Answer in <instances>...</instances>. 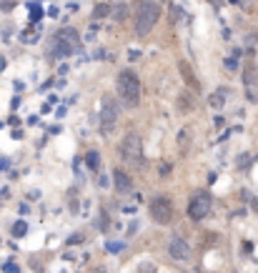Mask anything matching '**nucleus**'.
Segmentation results:
<instances>
[{
  "label": "nucleus",
  "mask_w": 258,
  "mask_h": 273,
  "mask_svg": "<svg viewBox=\"0 0 258 273\" xmlns=\"http://www.w3.org/2000/svg\"><path fill=\"white\" fill-rule=\"evenodd\" d=\"M118 96L128 108H136L140 103V80L133 70H123L118 76Z\"/></svg>",
  "instance_id": "f257e3e1"
},
{
  "label": "nucleus",
  "mask_w": 258,
  "mask_h": 273,
  "mask_svg": "<svg viewBox=\"0 0 258 273\" xmlns=\"http://www.w3.org/2000/svg\"><path fill=\"white\" fill-rule=\"evenodd\" d=\"M158 18H160V8L156 3L145 0L138 8V13H136V33H138V35H148V33L156 28Z\"/></svg>",
  "instance_id": "f03ea898"
},
{
  "label": "nucleus",
  "mask_w": 258,
  "mask_h": 273,
  "mask_svg": "<svg viewBox=\"0 0 258 273\" xmlns=\"http://www.w3.org/2000/svg\"><path fill=\"white\" fill-rule=\"evenodd\" d=\"M78 48H80V35L73 28H63L56 35V40H53V56H58V58L78 53Z\"/></svg>",
  "instance_id": "7ed1b4c3"
},
{
  "label": "nucleus",
  "mask_w": 258,
  "mask_h": 273,
  "mask_svg": "<svg viewBox=\"0 0 258 273\" xmlns=\"http://www.w3.org/2000/svg\"><path fill=\"white\" fill-rule=\"evenodd\" d=\"M118 116H120V108L116 103V98L105 96L103 103H100V133L103 136H110L118 128Z\"/></svg>",
  "instance_id": "20e7f679"
},
{
  "label": "nucleus",
  "mask_w": 258,
  "mask_h": 273,
  "mask_svg": "<svg viewBox=\"0 0 258 273\" xmlns=\"http://www.w3.org/2000/svg\"><path fill=\"white\" fill-rule=\"evenodd\" d=\"M120 156L125 158L131 166H143L145 158H143V140L138 133H128V136L120 140Z\"/></svg>",
  "instance_id": "39448f33"
},
{
  "label": "nucleus",
  "mask_w": 258,
  "mask_h": 273,
  "mask_svg": "<svg viewBox=\"0 0 258 273\" xmlns=\"http://www.w3.org/2000/svg\"><path fill=\"white\" fill-rule=\"evenodd\" d=\"M151 218L158 223V226H165V223H171L173 221V203H171V198H165V195H156L153 201H151Z\"/></svg>",
  "instance_id": "423d86ee"
},
{
  "label": "nucleus",
  "mask_w": 258,
  "mask_h": 273,
  "mask_svg": "<svg viewBox=\"0 0 258 273\" xmlns=\"http://www.w3.org/2000/svg\"><path fill=\"white\" fill-rule=\"evenodd\" d=\"M208 211H211V195L198 191V193L191 198V203H188V215L193 221H203L208 215Z\"/></svg>",
  "instance_id": "0eeeda50"
},
{
  "label": "nucleus",
  "mask_w": 258,
  "mask_h": 273,
  "mask_svg": "<svg viewBox=\"0 0 258 273\" xmlns=\"http://www.w3.org/2000/svg\"><path fill=\"white\" fill-rule=\"evenodd\" d=\"M168 253H171V258H176V261H186L191 256V248H188V243L183 238H173L168 243Z\"/></svg>",
  "instance_id": "6e6552de"
},
{
  "label": "nucleus",
  "mask_w": 258,
  "mask_h": 273,
  "mask_svg": "<svg viewBox=\"0 0 258 273\" xmlns=\"http://www.w3.org/2000/svg\"><path fill=\"white\" fill-rule=\"evenodd\" d=\"M113 186H116V191L118 193H131L133 191V180L128 173H123V171H113Z\"/></svg>",
  "instance_id": "1a4fd4ad"
},
{
  "label": "nucleus",
  "mask_w": 258,
  "mask_h": 273,
  "mask_svg": "<svg viewBox=\"0 0 258 273\" xmlns=\"http://www.w3.org/2000/svg\"><path fill=\"white\" fill-rule=\"evenodd\" d=\"M178 70H180V76H183V80H186L191 88H198V80H196V76H193V70H191V65H188V63H183V60H180Z\"/></svg>",
  "instance_id": "9d476101"
},
{
  "label": "nucleus",
  "mask_w": 258,
  "mask_h": 273,
  "mask_svg": "<svg viewBox=\"0 0 258 273\" xmlns=\"http://www.w3.org/2000/svg\"><path fill=\"white\" fill-rule=\"evenodd\" d=\"M85 163H88V168H90V171H98V168H100V156L96 153V151H90V153L85 156Z\"/></svg>",
  "instance_id": "9b49d317"
},
{
  "label": "nucleus",
  "mask_w": 258,
  "mask_h": 273,
  "mask_svg": "<svg viewBox=\"0 0 258 273\" xmlns=\"http://www.w3.org/2000/svg\"><path fill=\"white\" fill-rule=\"evenodd\" d=\"M178 111H180V113H191V111H193V103H191V98H188V96L178 98Z\"/></svg>",
  "instance_id": "f8f14e48"
},
{
  "label": "nucleus",
  "mask_w": 258,
  "mask_h": 273,
  "mask_svg": "<svg viewBox=\"0 0 258 273\" xmlns=\"http://www.w3.org/2000/svg\"><path fill=\"white\" fill-rule=\"evenodd\" d=\"M223 100H226V96H223V90H220V93H213V96L208 98V105H211V108H223Z\"/></svg>",
  "instance_id": "ddd939ff"
},
{
  "label": "nucleus",
  "mask_w": 258,
  "mask_h": 273,
  "mask_svg": "<svg viewBox=\"0 0 258 273\" xmlns=\"http://www.w3.org/2000/svg\"><path fill=\"white\" fill-rule=\"evenodd\" d=\"M105 15H110V5H96L93 18H105Z\"/></svg>",
  "instance_id": "4468645a"
},
{
  "label": "nucleus",
  "mask_w": 258,
  "mask_h": 273,
  "mask_svg": "<svg viewBox=\"0 0 258 273\" xmlns=\"http://www.w3.org/2000/svg\"><path fill=\"white\" fill-rule=\"evenodd\" d=\"M28 233V226H25V223H23V221H20V223H15V226H13V235H25Z\"/></svg>",
  "instance_id": "2eb2a0df"
},
{
  "label": "nucleus",
  "mask_w": 258,
  "mask_h": 273,
  "mask_svg": "<svg viewBox=\"0 0 258 273\" xmlns=\"http://www.w3.org/2000/svg\"><path fill=\"white\" fill-rule=\"evenodd\" d=\"M158 173H160V176H168V173H171V163H160Z\"/></svg>",
  "instance_id": "dca6fc26"
},
{
  "label": "nucleus",
  "mask_w": 258,
  "mask_h": 273,
  "mask_svg": "<svg viewBox=\"0 0 258 273\" xmlns=\"http://www.w3.org/2000/svg\"><path fill=\"white\" fill-rule=\"evenodd\" d=\"M3 271H5V273H18V266H15V263H8Z\"/></svg>",
  "instance_id": "f3484780"
},
{
  "label": "nucleus",
  "mask_w": 258,
  "mask_h": 273,
  "mask_svg": "<svg viewBox=\"0 0 258 273\" xmlns=\"http://www.w3.org/2000/svg\"><path fill=\"white\" fill-rule=\"evenodd\" d=\"M120 248H123L120 243H110V246H108V251H110V253H118Z\"/></svg>",
  "instance_id": "a211bd4d"
},
{
  "label": "nucleus",
  "mask_w": 258,
  "mask_h": 273,
  "mask_svg": "<svg viewBox=\"0 0 258 273\" xmlns=\"http://www.w3.org/2000/svg\"><path fill=\"white\" fill-rule=\"evenodd\" d=\"M0 8H3V10H5V13H10V10H13V3H10V0H5V3H3V5H0Z\"/></svg>",
  "instance_id": "6ab92c4d"
},
{
  "label": "nucleus",
  "mask_w": 258,
  "mask_h": 273,
  "mask_svg": "<svg viewBox=\"0 0 258 273\" xmlns=\"http://www.w3.org/2000/svg\"><path fill=\"white\" fill-rule=\"evenodd\" d=\"M180 145H188V140H191V136H188V133H180Z\"/></svg>",
  "instance_id": "aec40b11"
},
{
  "label": "nucleus",
  "mask_w": 258,
  "mask_h": 273,
  "mask_svg": "<svg viewBox=\"0 0 258 273\" xmlns=\"http://www.w3.org/2000/svg\"><path fill=\"white\" fill-rule=\"evenodd\" d=\"M226 68L228 70H236V60H226Z\"/></svg>",
  "instance_id": "412c9836"
},
{
  "label": "nucleus",
  "mask_w": 258,
  "mask_h": 273,
  "mask_svg": "<svg viewBox=\"0 0 258 273\" xmlns=\"http://www.w3.org/2000/svg\"><path fill=\"white\" fill-rule=\"evenodd\" d=\"M213 3H218V0H213Z\"/></svg>",
  "instance_id": "4be33fe9"
}]
</instances>
